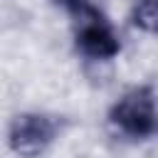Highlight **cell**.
Wrapping results in <instances>:
<instances>
[{
  "label": "cell",
  "mask_w": 158,
  "mask_h": 158,
  "mask_svg": "<svg viewBox=\"0 0 158 158\" xmlns=\"http://www.w3.org/2000/svg\"><path fill=\"white\" fill-rule=\"evenodd\" d=\"M54 2H62V5L67 7V10L77 12V10H79V7H84V5L89 2V0H54Z\"/></svg>",
  "instance_id": "5b68a950"
},
{
  "label": "cell",
  "mask_w": 158,
  "mask_h": 158,
  "mask_svg": "<svg viewBox=\"0 0 158 158\" xmlns=\"http://www.w3.org/2000/svg\"><path fill=\"white\" fill-rule=\"evenodd\" d=\"M131 22L148 35H158V0H136L131 7Z\"/></svg>",
  "instance_id": "277c9868"
},
{
  "label": "cell",
  "mask_w": 158,
  "mask_h": 158,
  "mask_svg": "<svg viewBox=\"0 0 158 158\" xmlns=\"http://www.w3.org/2000/svg\"><path fill=\"white\" fill-rule=\"evenodd\" d=\"M62 131V121L49 114H20L10 123V148L20 156L44 153Z\"/></svg>",
  "instance_id": "3957f363"
},
{
  "label": "cell",
  "mask_w": 158,
  "mask_h": 158,
  "mask_svg": "<svg viewBox=\"0 0 158 158\" xmlns=\"http://www.w3.org/2000/svg\"><path fill=\"white\" fill-rule=\"evenodd\" d=\"M74 44L86 59L106 62L121 52V40L114 32L111 22L91 5L86 2L74 12Z\"/></svg>",
  "instance_id": "7a4b0ae2"
},
{
  "label": "cell",
  "mask_w": 158,
  "mask_h": 158,
  "mask_svg": "<svg viewBox=\"0 0 158 158\" xmlns=\"http://www.w3.org/2000/svg\"><path fill=\"white\" fill-rule=\"evenodd\" d=\"M109 123L131 141L158 136V94L151 86H133L111 106Z\"/></svg>",
  "instance_id": "6da1fadb"
}]
</instances>
